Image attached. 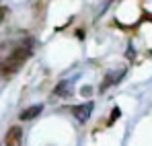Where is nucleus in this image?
I'll return each instance as SVG.
<instances>
[{"instance_id":"nucleus-1","label":"nucleus","mask_w":152,"mask_h":146,"mask_svg":"<svg viewBox=\"0 0 152 146\" xmlns=\"http://www.w3.org/2000/svg\"><path fill=\"white\" fill-rule=\"evenodd\" d=\"M29 54H31V51H29L27 48L15 49L6 60H2V62H0V74H2V76H10V74H15L19 68H21V64L29 58Z\"/></svg>"},{"instance_id":"nucleus-2","label":"nucleus","mask_w":152,"mask_h":146,"mask_svg":"<svg viewBox=\"0 0 152 146\" xmlns=\"http://www.w3.org/2000/svg\"><path fill=\"white\" fill-rule=\"evenodd\" d=\"M21 142H23V130L19 125H12L4 136V146H21Z\"/></svg>"},{"instance_id":"nucleus-3","label":"nucleus","mask_w":152,"mask_h":146,"mask_svg":"<svg viewBox=\"0 0 152 146\" xmlns=\"http://www.w3.org/2000/svg\"><path fill=\"white\" fill-rule=\"evenodd\" d=\"M72 113L76 115L78 122H86L93 113V103H84V105H74L72 107Z\"/></svg>"},{"instance_id":"nucleus-4","label":"nucleus","mask_w":152,"mask_h":146,"mask_svg":"<svg viewBox=\"0 0 152 146\" xmlns=\"http://www.w3.org/2000/svg\"><path fill=\"white\" fill-rule=\"evenodd\" d=\"M41 109H43L41 105H33V107H29V109H25V111L21 113V120H23V122H27V120H33L35 115H39V113H41Z\"/></svg>"},{"instance_id":"nucleus-5","label":"nucleus","mask_w":152,"mask_h":146,"mask_svg":"<svg viewBox=\"0 0 152 146\" xmlns=\"http://www.w3.org/2000/svg\"><path fill=\"white\" fill-rule=\"evenodd\" d=\"M53 93L60 95V97H70V95H72V84H70V82H60Z\"/></svg>"},{"instance_id":"nucleus-6","label":"nucleus","mask_w":152,"mask_h":146,"mask_svg":"<svg viewBox=\"0 0 152 146\" xmlns=\"http://www.w3.org/2000/svg\"><path fill=\"white\" fill-rule=\"evenodd\" d=\"M119 76H121V72H119V74H117V72H111L107 78H105V84L101 87V91H105L107 87H111V84H113V80H115V78H119Z\"/></svg>"},{"instance_id":"nucleus-7","label":"nucleus","mask_w":152,"mask_h":146,"mask_svg":"<svg viewBox=\"0 0 152 146\" xmlns=\"http://www.w3.org/2000/svg\"><path fill=\"white\" fill-rule=\"evenodd\" d=\"M6 15H8V8H6V6H0V23L6 19Z\"/></svg>"},{"instance_id":"nucleus-8","label":"nucleus","mask_w":152,"mask_h":146,"mask_svg":"<svg viewBox=\"0 0 152 146\" xmlns=\"http://www.w3.org/2000/svg\"><path fill=\"white\" fill-rule=\"evenodd\" d=\"M115 117H119V109H113V113H111V122H113Z\"/></svg>"}]
</instances>
